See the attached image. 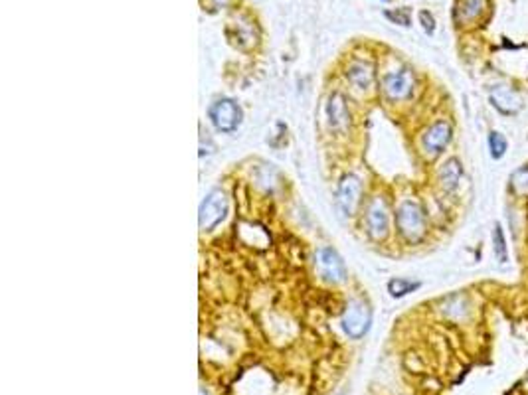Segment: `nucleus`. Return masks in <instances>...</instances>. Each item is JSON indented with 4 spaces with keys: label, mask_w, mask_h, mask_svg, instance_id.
Segmentation results:
<instances>
[{
    "label": "nucleus",
    "mask_w": 528,
    "mask_h": 395,
    "mask_svg": "<svg viewBox=\"0 0 528 395\" xmlns=\"http://www.w3.org/2000/svg\"><path fill=\"white\" fill-rule=\"evenodd\" d=\"M346 79L358 89H366V87L372 86L374 81V71H372V66L364 64V62H355L348 71H346Z\"/></svg>",
    "instance_id": "f8f14e48"
},
{
    "label": "nucleus",
    "mask_w": 528,
    "mask_h": 395,
    "mask_svg": "<svg viewBox=\"0 0 528 395\" xmlns=\"http://www.w3.org/2000/svg\"><path fill=\"white\" fill-rule=\"evenodd\" d=\"M485 6H487V0H459L457 8H455V20L461 24L471 22V20L481 16Z\"/></svg>",
    "instance_id": "4468645a"
},
{
    "label": "nucleus",
    "mask_w": 528,
    "mask_h": 395,
    "mask_svg": "<svg viewBox=\"0 0 528 395\" xmlns=\"http://www.w3.org/2000/svg\"><path fill=\"white\" fill-rule=\"evenodd\" d=\"M228 212V198L221 190H212L200 204V216L198 222L202 229H214L226 218Z\"/></svg>",
    "instance_id": "20e7f679"
},
{
    "label": "nucleus",
    "mask_w": 528,
    "mask_h": 395,
    "mask_svg": "<svg viewBox=\"0 0 528 395\" xmlns=\"http://www.w3.org/2000/svg\"><path fill=\"white\" fill-rule=\"evenodd\" d=\"M420 20L424 22V28H426L427 34H433V30H435V20H433V16L424 10V12H420Z\"/></svg>",
    "instance_id": "aec40b11"
},
{
    "label": "nucleus",
    "mask_w": 528,
    "mask_h": 395,
    "mask_svg": "<svg viewBox=\"0 0 528 395\" xmlns=\"http://www.w3.org/2000/svg\"><path fill=\"white\" fill-rule=\"evenodd\" d=\"M386 16L394 20L396 24H402V26H409V12L408 10H396V12H386Z\"/></svg>",
    "instance_id": "6ab92c4d"
},
{
    "label": "nucleus",
    "mask_w": 528,
    "mask_h": 395,
    "mask_svg": "<svg viewBox=\"0 0 528 395\" xmlns=\"http://www.w3.org/2000/svg\"><path fill=\"white\" fill-rule=\"evenodd\" d=\"M200 395H204V394H200Z\"/></svg>",
    "instance_id": "412c9836"
},
{
    "label": "nucleus",
    "mask_w": 528,
    "mask_h": 395,
    "mask_svg": "<svg viewBox=\"0 0 528 395\" xmlns=\"http://www.w3.org/2000/svg\"><path fill=\"white\" fill-rule=\"evenodd\" d=\"M507 149H509L507 138L503 137L501 133L493 131V133L489 135V151H491V156H493L494 160H501L503 156L507 155Z\"/></svg>",
    "instance_id": "f3484780"
},
{
    "label": "nucleus",
    "mask_w": 528,
    "mask_h": 395,
    "mask_svg": "<svg viewBox=\"0 0 528 395\" xmlns=\"http://www.w3.org/2000/svg\"><path fill=\"white\" fill-rule=\"evenodd\" d=\"M396 224L408 241H420L426 233V214L420 204L406 200L396 212Z\"/></svg>",
    "instance_id": "f257e3e1"
},
{
    "label": "nucleus",
    "mask_w": 528,
    "mask_h": 395,
    "mask_svg": "<svg viewBox=\"0 0 528 395\" xmlns=\"http://www.w3.org/2000/svg\"><path fill=\"white\" fill-rule=\"evenodd\" d=\"M416 289H420V283L418 281H409V279H392L388 283V291H390L394 298L406 296V294L413 292Z\"/></svg>",
    "instance_id": "dca6fc26"
},
{
    "label": "nucleus",
    "mask_w": 528,
    "mask_h": 395,
    "mask_svg": "<svg viewBox=\"0 0 528 395\" xmlns=\"http://www.w3.org/2000/svg\"><path fill=\"white\" fill-rule=\"evenodd\" d=\"M384 91L392 101H400V99H408L413 91V73L408 68L394 69L390 73L384 75Z\"/></svg>",
    "instance_id": "39448f33"
},
{
    "label": "nucleus",
    "mask_w": 528,
    "mask_h": 395,
    "mask_svg": "<svg viewBox=\"0 0 528 395\" xmlns=\"http://www.w3.org/2000/svg\"><path fill=\"white\" fill-rule=\"evenodd\" d=\"M491 103L505 115H516L523 109L520 95L509 86H494L491 89Z\"/></svg>",
    "instance_id": "9d476101"
},
{
    "label": "nucleus",
    "mask_w": 528,
    "mask_h": 395,
    "mask_svg": "<svg viewBox=\"0 0 528 395\" xmlns=\"http://www.w3.org/2000/svg\"><path fill=\"white\" fill-rule=\"evenodd\" d=\"M326 115H328L331 127H335V129L346 125V120H348V111H346V103H344V97H342L341 93H333V95H331L328 105H326Z\"/></svg>",
    "instance_id": "ddd939ff"
},
{
    "label": "nucleus",
    "mask_w": 528,
    "mask_h": 395,
    "mask_svg": "<svg viewBox=\"0 0 528 395\" xmlns=\"http://www.w3.org/2000/svg\"><path fill=\"white\" fill-rule=\"evenodd\" d=\"M208 117L212 120V125L216 127V131L234 133L241 125L243 113H241L239 105L234 99L224 97V99H218L216 103H212L210 111H208Z\"/></svg>",
    "instance_id": "f03ea898"
},
{
    "label": "nucleus",
    "mask_w": 528,
    "mask_h": 395,
    "mask_svg": "<svg viewBox=\"0 0 528 395\" xmlns=\"http://www.w3.org/2000/svg\"><path fill=\"white\" fill-rule=\"evenodd\" d=\"M512 188L516 190L518 194H527L528 192V166H523L512 174L511 178Z\"/></svg>",
    "instance_id": "a211bd4d"
},
{
    "label": "nucleus",
    "mask_w": 528,
    "mask_h": 395,
    "mask_svg": "<svg viewBox=\"0 0 528 395\" xmlns=\"http://www.w3.org/2000/svg\"><path fill=\"white\" fill-rule=\"evenodd\" d=\"M449 140H451V125L447 120H437L426 131L422 144H424V151L427 155L435 156L449 144Z\"/></svg>",
    "instance_id": "1a4fd4ad"
},
{
    "label": "nucleus",
    "mask_w": 528,
    "mask_h": 395,
    "mask_svg": "<svg viewBox=\"0 0 528 395\" xmlns=\"http://www.w3.org/2000/svg\"><path fill=\"white\" fill-rule=\"evenodd\" d=\"M370 322H372V314L368 305L362 301H352L342 314V328L355 340L362 338L368 332Z\"/></svg>",
    "instance_id": "7ed1b4c3"
},
{
    "label": "nucleus",
    "mask_w": 528,
    "mask_h": 395,
    "mask_svg": "<svg viewBox=\"0 0 528 395\" xmlns=\"http://www.w3.org/2000/svg\"><path fill=\"white\" fill-rule=\"evenodd\" d=\"M461 176H463V168L457 158H449L440 170V184L445 192H453L459 186Z\"/></svg>",
    "instance_id": "9b49d317"
},
{
    "label": "nucleus",
    "mask_w": 528,
    "mask_h": 395,
    "mask_svg": "<svg viewBox=\"0 0 528 395\" xmlns=\"http://www.w3.org/2000/svg\"><path fill=\"white\" fill-rule=\"evenodd\" d=\"M366 227L370 238L376 241L384 240L388 235L390 229V214H388V206L382 198H374L372 204L368 207L366 214Z\"/></svg>",
    "instance_id": "423d86ee"
},
{
    "label": "nucleus",
    "mask_w": 528,
    "mask_h": 395,
    "mask_svg": "<svg viewBox=\"0 0 528 395\" xmlns=\"http://www.w3.org/2000/svg\"><path fill=\"white\" fill-rule=\"evenodd\" d=\"M358 198H360V180L352 174L344 176L341 184H339V192H337V206H339V212L344 218L355 214V209L358 206Z\"/></svg>",
    "instance_id": "0eeeda50"
},
{
    "label": "nucleus",
    "mask_w": 528,
    "mask_h": 395,
    "mask_svg": "<svg viewBox=\"0 0 528 395\" xmlns=\"http://www.w3.org/2000/svg\"><path fill=\"white\" fill-rule=\"evenodd\" d=\"M493 251H494V257H496V261H499V263H507V261H509V247H507L505 231H503L501 224H494Z\"/></svg>",
    "instance_id": "2eb2a0df"
},
{
    "label": "nucleus",
    "mask_w": 528,
    "mask_h": 395,
    "mask_svg": "<svg viewBox=\"0 0 528 395\" xmlns=\"http://www.w3.org/2000/svg\"><path fill=\"white\" fill-rule=\"evenodd\" d=\"M319 269H321L324 281H328V283H342L346 279L344 263L339 257V253L331 247L319 249Z\"/></svg>",
    "instance_id": "6e6552de"
}]
</instances>
